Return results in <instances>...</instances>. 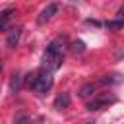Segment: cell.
I'll return each mask as SVG.
<instances>
[{"label": "cell", "instance_id": "1", "mask_svg": "<svg viewBox=\"0 0 124 124\" xmlns=\"http://www.w3.org/2000/svg\"><path fill=\"white\" fill-rule=\"evenodd\" d=\"M62 54H64V43L60 39L50 41L45 54H43V70L56 72L62 66Z\"/></svg>", "mask_w": 124, "mask_h": 124}, {"label": "cell", "instance_id": "2", "mask_svg": "<svg viewBox=\"0 0 124 124\" xmlns=\"http://www.w3.org/2000/svg\"><path fill=\"white\" fill-rule=\"evenodd\" d=\"M50 87H52V72L41 70V72H39V78H37V83H35V87H33V91H35L37 95H45L46 91H50Z\"/></svg>", "mask_w": 124, "mask_h": 124}, {"label": "cell", "instance_id": "3", "mask_svg": "<svg viewBox=\"0 0 124 124\" xmlns=\"http://www.w3.org/2000/svg\"><path fill=\"white\" fill-rule=\"evenodd\" d=\"M114 101H116V97L112 93H99L91 103H87V110H99V108H103V107H107Z\"/></svg>", "mask_w": 124, "mask_h": 124}, {"label": "cell", "instance_id": "4", "mask_svg": "<svg viewBox=\"0 0 124 124\" xmlns=\"http://www.w3.org/2000/svg\"><path fill=\"white\" fill-rule=\"evenodd\" d=\"M56 12H58V4H54V2H52V4H48V6H46V8L43 10V12H41V16L37 17V21H39V23L43 25V23L50 21V19H52V17L56 16Z\"/></svg>", "mask_w": 124, "mask_h": 124}, {"label": "cell", "instance_id": "5", "mask_svg": "<svg viewBox=\"0 0 124 124\" xmlns=\"http://www.w3.org/2000/svg\"><path fill=\"white\" fill-rule=\"evenodd\" d=\"M19 35H21V27H12L10 31H6V46L14 48L19 41Z\"/></svg>", "mask_w": 124, "mask_h": 124}, {"label": "cell", "instance_id": "6", "mask_svg": "<svg viewBox=\"0 0 124 124\" xmlns=\"http://www.w3.org/2000/svg\"><path fill=\"white\" fill-rule=\"evenodd\" d=\"M68 105H70V95L68 93H60L56 97V101H54V107L56 108H66Z\"/></svg>", "mask_w": 124, "mask_h": 124}, {"label": "cell", "instance_id": "7", "mask_svg": "<svg viewBox=\"0 0 124 124\" xmlns=\"http://www.w3.org/2000/svg\"><path fill=\"white\" fill-rule=\"evenodd\" d=\"M14 12H16L14 8H6V10H2V14H0V17H2V23H0L2 31L8 29V19H10V14H14Z\"/></svg>", "mask_w": 124, "mask_h": 124}, {"label": "cell", "instance_id": "8", "mask_svg": "<svg viewBox=\"0 0 124 124\" xmlns=\"http://www.w3.org/2000/svg\"><path fill=\"white\" fill-rule=\"evenodd\" d=\"M101 83H122V76L118 74H110V76H103Z\"/></svg>", "mask_w": 124, "mask_h": 124}, {"label": "cell", "instance_id": "9", "mask_svg": "<svg viewBox=\"0 0 124 124\" xmlns=\"http://www.w3.org/2000/svg\"><path fill=\"white\" fill-rule=\"evenodd\" d=\"M95 93V83H85L81 89H79V97H89V95H93Z\"/></svg>", "mask_w": 124, "mask_h": 124}, {"label": "cell", "instance_id": "10", "mask_svg": "<svg viewBox=\"0 0 124 124\" xmlns=\"http://www.w3.org/2000/svg\"><path fill=\"white\" fill-rule=\"evenodd\" d=\"M37 78H39V72H31V74H27V78H25V87L33 89L35 83H37Z\"/></svg>", "mask_w": 124, "mask_h": 124}, {"label": "cell", "instance_id": "11", "mask_svg": "<svg viewBox=\"0 0 124 124\" xmlns=\"http://www.w3.org/2000/svg\"><path fill=\"white\" fill-rule=\"evenodd\" d=\"M19 74H14L12 76V79H10V89H12V93H17L19 91Z\"/></svg>", "mask_w": 124, "mask_h": 124}, {"label": "cell", "instance_id": "12", "mask_svg": "<svg viewBox=\"0 0 124 124\" xmlns=\"http://www.w3.org/2000/svg\"><path fill=\"white\" fill-rule=\"evenodd\" d=\"M120 27H124V21H122V19H116V21H107V29H110V31L120 29Z\"/></svg>", "mask_w": 124, "mask_h": 124}, {"label": "cell", "instance_id": "13", "mask_svg": "<svg viewBox=\"0 0 124 124\" xmlns=\"http://www.w3.org/2000/svg\"><path fill=\"white\" fill-rule=\"evenodd\" d=\"M72 50H74V52H83V50H85V43H83V41H76V43L72 45Z\"/></svg>", "mask_w": 124, "mask_h": 124}, {"label": "cell", "instance_id": "14", "mask_svg": "<svg viewBox=\"0 0 124 124\" xmlns=\"http://www.w3.org/2000/svg\"><path fill=\"white\" fill-rule=\"evenodd\" d=\"M16 124H31V120L27 116H17L16 118Z\"/></svg>", "mask_w": 124, "mask_h": 124}, {"label": "cell", "instance_id": "15", "mask_svg": "<svg viewBox=\"0 0 124 124\" xmlns=\"http://www.w3.org/2000/svg\"><path fill=\"white\" fill-rule=\"evenodd\" d=\"M116 17H118V19H122V21H124V6H122V8H120V10H118V12H116Z\"/></svg>", "mask_w": 124, "mask_h": 124}, {"label": "cell", "instance_id": "16", "mask_svg": "<svg viewBox=\"0 0 124 124\" xmlns=\"http://www.w3.org/2000/svg\"><path fill=\"white\" fill-rule=\"evenodd\" d=\"M85 124H95V122H85Z\"/></svg>", "mask_w": 124, "mask_h": 124}]
</instances>
